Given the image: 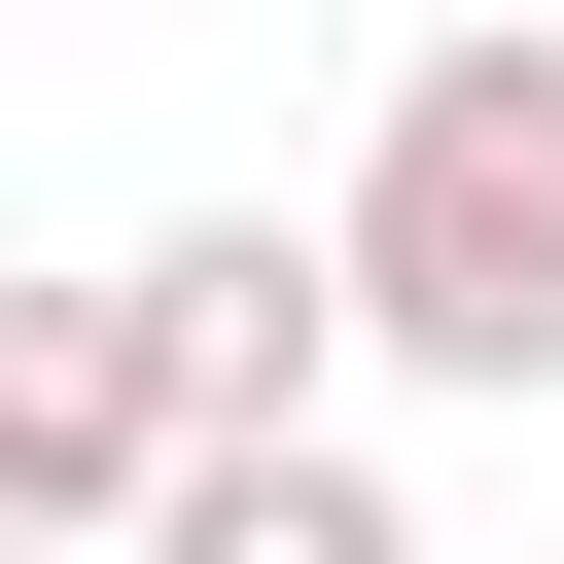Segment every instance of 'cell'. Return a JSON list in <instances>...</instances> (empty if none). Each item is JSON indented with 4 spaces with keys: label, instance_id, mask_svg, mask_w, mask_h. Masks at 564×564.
<instances>
[{
    "label": "cell",
    "instance_id": "6da1fadb",
    "mask_svg": "<svg viewBox=\"0 0 564 564\" xmlns=\"http://www.w3.org/2000/svg\"><path fill=\"white\" fill-rule=\"evenodd\" d=\"M352 352L388 388H564V0H458L352 141Z\"/></svg>",
    "mask_w": 564,
    "mask_h": 564
},
{
    "label": "cell",
    "instance_id": "7a4b0ae2",
    "mask_svg": "<svg viewBox=\"0 0 564 564\" xmlns=\"http://www.w3.org/2000/svg\"><path fill=\"white\" fill-rule=\"evenodd\" d=\"M106 282H141L176 458H317V388H352V247H317V212H176V247H106Z\"/></svg>",
    "mask_w": 564,
    "mask_h": 564
},
{
    "label": "cell",
    "instance_id": "3957f363",
    "mask_svg": "<svg viewBox=\"0 0 564 564\" xmlns=\"http://www.w3.org/2000/svg\"><path fill=\"white\" fill-rule=\"evenodd\" d=\"M141 494H176V388H141V282H0V529L141 564Z\"/></svg>",
    "mask_w": 564,
    "mask_h": 564
},
{
    "label": "cell",
    "instance_id": "277c9868",
    "mask_svg": "<svg viewBox=\"0 0 564 564\" xmlns=\"http://www.w3.org/2000/svg\"><path fill=\"white\" fill-rule=\"evenodd\" d=\"M141 564H423V494H388L352 423H317V458H176V494H141Z\"/></svg>",
    "mask_w": 564,
    "mask_h": 564
},
{
    "label": "cell",
    "instance_id": "5b68a950",
    "mask_svg": "<svg viewBox=\"0 0 564 564\" xmlns=\"http://www.w3.org/2000/svg\"><path fill=\"white\" fill-rule=\"evenodd\" d=\"M0 564H70V529H0Z\"/></svg>",
    "mask_w": 564,
    "mask_h": 564
}]
</instances>
